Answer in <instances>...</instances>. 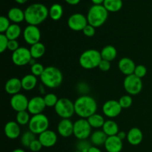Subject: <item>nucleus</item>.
<instances>
[{
  "instance_id": "3",
  "label": "nucleus",
  "mask_w": 152,
  "mask_h": 152,
  "mask_svg": "<svg viewBox=\"0 0 152 152\" xmlns=\"http://www.w3.org/2000/svg\"><path fill=\"white\" fill-rule=\"evenodd\" d=\"M42 83L49 88H56L62 84L63 75L59 68L53 66H48L45 68L44 72L40 77Z\"/></svg>"
},
{
  "instance_id": "23",
  "label": "nucleus",
  "mask_w": 152,
  "mask_h": 152,
  "mask_svg": "<svg viewBox=\"0 0 152 152\" xmlns=\"http://www.w3.org/2000/svg\"><path fill=\"white\" fill-rule=\"evenodd\" d=\"M7 17L10 22L19 24L25 20V10H22L19 7H12L8 10Z\"/></svg>"
},
{
  "instance_id": "41",
  "label": "nucleus",
  "mask_w": 152,
  "mask_h": 152,
  "mask_svg": "<svg viewBox=\"0 0 152 152\" xmlns=\"http://www.w3.org/2000/svg\"><path fill=\"white\" fill-rule=\"evenodd\" d=\"M9 39L4 34H0V53H4L7 49Z\"/></svg>"
},
{
  "instance_id": "32",
  "label": "nucleus",
  "mask_w": 152,
  "mask_h": 152,
  "mask_svg": "<svg viewBox=\"0 0 152 152\" xmlns=\"http://www.w3.org/2000/svg\"><path fill=\"white\" fill-rule=\"evenodd\" d=\"M87 120L88 121L90 126H91V128L97 129L102 128V126H103L104 123L105 122L104 117L101 114H96V113H95L93 115L89 117Z\"/></svg>"
},
{
  "instance_id": "8",
  "label": "nucleus",
  "mask_w": 152,
  "mask_h": 152,
  "mask_svg": "<svg viewBox=\"0 0 152 152\" xmlns=\"http://www.w3.org/2000/svg\"><path fill=\"white\" fill-rule=\"evenodd\" d=\"M91 129L87 119L80 118L74 123V135L79 140H87L91 137Z\"/></svg>"
},
{
  "instance_id": "27",
  "label": "nucleus",
  "mask_w": 152,
  "mask_h": 152,
  "mask_svg": "<svg viewBox=\"0 0 152 152\" xmlns=\"http://www.w3.org/2000/svg\"><path fill=\"white\" fill-rule=\"evenodd\" d=\"M102 129L108 137L116 136L119 133L118 125L115 121L112 120H106Z\"/></svg>"
},
{
  "instance_id": "36",
  "label": "nucleus",
  "mask_w": 152,
  "mask_h": 152,
  "mask_svg": "<svg viewBox=\"0 0 152 152\" xmlns=\"http://www.w3.org/2000/svg\"><path fill=\"white\" fill-rule=\"evenodd\" d=\"M119 103L120 105H121L122 108H129L132 106V102H133V100H132V97L131 95L129 94H126V95H123L119 99Z\"/></svg>"
},
{
  "instance_id": "48",
  "label": "nucleus",
  "mask_w": 152,
  "mask_h": 152,
  "mask_svg": "<svg viewBox=\"0 0 152 152\" xmlns=\"http://www.w3.org/2000/svg\"><path fill=\"white\" fill-rule=\"evenodd\" d=\"M88 152H102V151H101L98 147L94 146V145H92V146L91 147L90 149H89Z\"/></svg>"
},
{
  "instance_id": "5",
  "label": "nucleus",
  "mask_w": 152,
  "mask_h": 152,
  "mask_svg": "<svg viewBox=\"0 0 152 152\" xmlns=\"http://www.w3.org/2000/svg\"><path fill=\"white\" fill-rule=\"evenodd\" d=\"M102 59L101 53L99 50L88 49L82 53L79 59V62L82 68L90 70L98 68Z\"/></svg>"
},
{
  "instance_id": "30",
  "label": "nucleus",
  "mask_w": 152,
  "mask_h": 152,
  "mask_svg": "<svg viewBox=\"0 0 152 152\" xmlns=\"http://www.w3.org/2000/svg\"><path fill=\"white\" fill-rule=\"evenodd\" d=\"M45 46L43 43L38 42L37 44H34L31 45V48H30V51H31V56L32 58L34 59H39V58L42 57L44 56L45 53Z\"/></svg>"
},
{
  "instance_id": "18",
  "label": "nucleus",
  "mask_w": 152,
  "mask_h": 152,
  "mask_svg": "<svg viewBox=\"0 0 152 152\" xmlns=\"http://www.w3.org/2000/svg\"><path fill=\"white\" fill-rule=\"evenodd\" d=\"M137 65L132 59L129 57H123L118 62V68L120 72L124 75L129 76L134 74Z\"/></svg>"
},
{
  "instance_id": "29",
  "label": "nucleus",
  "mask_w": 152,
  "mask_h": 152,
  "mask_svg": "<svg viewBox=\"0 0 152 152\" xmlns=\"http://www.w3.org/2000/svg\"><path fill=\"white\" fill-rule=\"evenodd\" d=\"M63 7L60 4L55 3L49 8V17L53 21H58L62 17Z\"/></svg>"
},
{
  "instance_id": "4",
  "label": "nucleus",
  "mask_w": 152,
  "mask_h": 152,
  "mask_svg": "<svg viewBox=\"0 0 152 152\" xmlns=\"http://www.w3.org/2000/svg\"><path fill=\"white\" fill-rule=\"evenodd\" d=\"M108 17V11L102 4L96 5L94 4L90 7L87 14L88 22L89 25L94 28L102 26Z\"/></svg>"
},
{
  "instance_id": "1",
  "label": "nucleus",
  "mask_w": 152,
  "mask_h": 152,
  "mask_svg": "<svg viewBox=\"0 0 152 152\" xmlns=\"http://www.w3.org/2000/svg\"><path fill=\"white\" fill-rule=\"evenodd\" d=\"M49 16V9L41 3L31 4L25 10V21L31 25H39Z\"/></svg>"
},
{
  "instance_id": "28",
  "label": "nucleus",
  "mask_w": 152,
  "mask_h": 152,
  "mask_svg": "<svg viewBox=\"0 0 152 152\" xmlns=\"http://www.w3.org/2000/svg\"><path fill=\"white\" fill-rule=\"evenodd\" d=\"M102 5L108 12L116 13L121 10L123 2V0H105Z\"/></svg>"
},
{
  "instance_id": "10",
  "label": "nucleus",
  "mask_w": 152,
  "mask_h": 152,
  "mask_svg": "<svg viewBox=\"0 0 152 152\" xmlns=\"http://www.w3.org/2000/svg\"><path fill=\"white\" fill-rule=\"evenodd\" d=\"M11 59L15 65L21 67L30 64L33 58L30 49L25 47H19L17 50L12 53Z\"/></svg>"
},
{
  "instance_id": "26",
  "label": "nucleus",
  "mask_w": 152,
  "mask_h": 152,
  "mask_svg": "<svg viewBox=\"0 0 152 152\" xmlns=\"http://www.w3.org/2000/svg\"><path fill=\"white\" fill-rule=\"evenodd\" d=\"M100 53L102 59H105L108 62H111V61L114 60L117 57V50L114 46L108 45H105L102 49Z\"/></svg>"
},
{
  "instance_id": "43",
  "label": "nucleus",
  "mask_w": 152,
  "mask_h": 152,
  "mask_svg": "<svg viewBox=\"0 0 152 152\" xmlns=\"http://www.w3.org/2000/svg\"><path fill=\"white\" fill-rule=\"evenodd\" d=\"M42 147L43 146H42V145L41 142H40V141L38 139H36L35 140L33 141L32 143L30 145L29 148L31 151L38 152L42 149Z\"/></svg>"
},
{
  "instance_id": "22",
  "label": "nucleus",
  "mask_w": 152,
  "mask_h": 152,
  "mask_svg": "<svg viewBox=\"0 0 152 152\" xmlns=\"http://www.w3.org/2000/svg\"><path fill=\"white\" fill-rule=\"evenodd\" d=\"M143 134L138 128H132L127 133V140L132 145H138L142 142Z\"/></svg>"
},
{
  "instance_id": "37",
  "label": "nucleus",
  "mask_w": 152,
  "mask_h": 152,
  "mask_svg": "<svg viewBox=\"0 0 152 152\" xmlns=\"http://www.w3.org/2000/svg\"><path fill=\"white\" fill-rule=\"evenodd\" d=\"M91 146V142L88 141L87 140H79V142L77 143V151L80 152H88Z\"/></svg>"
},
{
  "instance_id": "11",
  "label": "nucleus",
  "mask_w": 152,
  "mask_h": 152,
  "mask_svg": "<svg viewBox=\"0 0 152 152\" xmlns=\"http://www.w3.org/2000/svg\"><path fill=\"white\" fill-rule=\"evenodd\" d=\"M88 24L87 16L80 13H74L68 19V28L74 31H83Z\"/></svg>"
},
{
  "instance_id": "25",
  "label": "nucleus",
  "mask_w": 152,
  "mask_h": 152,
  "mask_svg": "<svg viewBox=\"0 0 152 152\" xmlns=\"http://www.w3.org/2000/svg\"><path fill=\"white\" fill-rule=\"evenodd\" d=\"M21 82H22V89L29 91H31L35 88L38 80H37V77L36 76L31 74L24 76L22 78V80H21Z\"/></svg>"
},
{
  "instance_id": "9",
  "label": "nucleus",
  "mask_w": 152,
  "mask_h": 152,
  "mask_svg": "<svg viewBox=\"0 0 152 152\" xmlns=\"http://www.w3.org/2000/svg\"><path fill=\"white\" fill-rule=\"evenodd\" d=\"M123 86L126 91L131 96H134L141 92L142 89V79L139 78L134 74L126 76L123 81Z\"/></svg>"
},
{
  "instance_id": "40",
  "label": "nucleus",
  "mask_w": 152,
  "mask_h": 152,
  "mask_svg": "<svg viewBox=\"0 0 152 152\" xmlns=\"http://www.w3.org/2000/svg\"><path fill=\"white\" fill-rule=\"evenodd\" d=\"M147 74V68L146 67L144 66L143 65H137L136 68H135L134 72V74L135 76H137L139 78L142 79Z\"/></svg>"
},
{
  "instance_id": "7",
  "label": "nucleus",
  "mask_w": 152,
  "mask_h": 152,
  "mask_svg": "<svg viewBox=\"0 0 152 152\" xmlns=\"http://www.w3.org/2000/svg\"><path fill=\"white\" fill-rule=\"evenodd\" d=\"M54 109L56 114L62 119H69L75 114L74 102L68 98L59 99Z\"/></svg>"
},
{
  "instance_id": "52",
  "label": "nucleus",
  "mask_w": 152,
  "mask_h": 152,
  "mask_svg": "<svg viewBox=\"0 0 152 152\" xmlns=\"http://www.w3.org/2000/svg\"><path fill=\"white\" fill-rule=\"evenodd\" d=\"M74 152H80V151H75Z\"/></svg>"
},
{
  "instance_id": "49",
  "label": "nucleus",
  "mask_w": 152,
  "mask_h": 152,
  "mask_svg": "<svg viewBox=\"0 0 152 152\" xmlns=\"http://www.w3.org/2000/svg\"><path fill=\"white\" fill-rule=\"evenodd\" d=\"M104 1H105V0H91L93 4H96V5H101V4H103Z\"/></svg>"
},
{
  "instance_id": "13",
  "label": "nucleus",
  "mask_w": 152,
  "mask_h": 152,
  "mask_svg": "<svg viewBox=\"0 0 152 152\" xmlns=\"http://www.w3.org/2000/svg\"><path fill=\"white\" fill-rule=\"evenodd\" d=\"M102 109L105 116L108 118H114L120 115L123 108L119 103V101L110 99L103 104Z\"/></svg>"
},
{
  "instance_id": "31",
  "label": "nucleus",
  "mask_w": 152,
  "mask_h": 152,
  "mask_svg": "<svg viewBox=\"0 0 152 152\" xmlns=\"http://www.w3.org/2000/svg\"><path fill=\"white\" fill-rule=\"evenodd\" d=\"M9 40H16L22 34V29L19 24H11L4 34Z\"/></svg>"
},
{
  "instance_id": "15",
  "label": "nucleus",
  "mask_w": 152,
  "mask_h": 152,
  "mask_svg": "<svg viewBox=\"0 0 152 152\" xmlns=\"http://www.w3.org/2000/svg\"><path fill=\"white\" fill-rule=\"evenodd\" d=\"M45 107L46 105L45 103L44 98L39 96H37L31 98L29 100L28 111L33 115L42 114V111H44Z\"/></svg>"
},
{
  "instance_id": "46",
  "label": "nucleus",
  "mask_w": 152,
  "mask_h": 152,
  "mask_svg": "<svg viewBox=\"0 0 152 152\" xmlns=\"http://www.w3.org/2000/svg\"><path fill=\"white\" fill-rule=\"evenodd\" d=\"M117 136L121 140H123L125 139H127V133H126L125 132H123V131L119 132V133L117 134Z\"/></svg>"
},
{
  "instance_id": "24",
  "label": "nucleus",
  "mask_w": 152,
  "mask_h": 152,
  "mask_svg": "<svg viewBox=\"0 0 152 152\" xmlns=\"http://www.w3.org/2000/svg\"><path fill=\"white\" fill-rule=\"evenodd\" d=\"M107 138H108V136L105 134L103 131L96 130L94 132H93L91 135L90 142L94 146H101V145H105Z\"/></svg>"
},
{
  "instance_id": "38",
  "label": "nucleus",
  "mask_w": 152,
  "mask_h": 152,
  "mask_svg": "<svg viewBox=\"0 0 152 152\" xmlns=\"http://www.w3.org/2000/svg\"><path fill=\"white\" fill-rule=\"evenodd\" d=\"M44 66L42 65L41 63H39V62H36L34 65H31V74L33 75L36 76V77H41V75L42 74V73L44 72L45 71Z\"/></svg>"
},
{
  "instance_id": "51",
  "label": "nucleus",
  "mask_w": 152,
  "mask_h": 152,
  "mask_svg": "<svg viewBox=\"0 0 152 152\" xmlns=\"http://www.w3.org/2000/svg\"><path fill=\"white\" fill-rule=\"evenodd\" d=\"M12 152H25V151L22 148H16V149L13 150Z\"/></svg>"
},
{
  "instance_id": "20",
  "label": "nucleus",
  "mask_w": 152,
  "mask_h": 152,
  "mask_svg": "<svg viewBox=\"0 0 152 152\" xmlns=\"http://www.w3.org/2000/svg\"><path fill=\"white\" fill-rule=\"evenodd\" d=\"M104 146L108 152H120L123 147V140H121L117 135L108 137Z\"/></svg>"
},
{
  "instance_id": "19",
  "label": "nucleus",
  "mask_w": 152,
  "mask_h": 152,
  "mask_svg": "<svg viewBox=\"0 0 152 152\" xmlns=\"http://www.w3.org/2000/svg\"><path fill=\"white\" fill-rule=\"evenodd\" d=\"M4 132L8 139H17L21 134L20 126L16 121H9L4 126Z\"/></svg>"
},
{
  "instance_id": "12",
  "label": "nucleus",
  "mask_w": 152,
  "mask_h": 152,
  "mask_svg": "<svg viewBox=\"0 0 152 152\" xmlns=\"http://www.w3.org/2000/svg\"><path fill=\"white\" fill-rule=\"evenodd\" d=\"M23 37L25 42L31 46L40 42L41 31L37 25H28L24 29Z\"/></svg>"
},
{
  "instance_id": "34",
  "label": "nucleus",
  "mask_w": 152,
  "mask_h": 152,
  "mask_svg": "<svg viewBox=\"0 0 152 152\" xmlns=\"http://www.w3.org/2000/svg\"><path fill=\"white\" fill-rule=\"evenodd\" d=\"M37 139L36 138V134L31 132V131L25 132L21 137V144L22 146L29 148L30 145L32 143L33 141H34Z\"/></svg>"
},
{
  "instance_id": "42",
  "label": "nucleus",
  "mask_w": 152,
  "mask_h": 152,
  "mask_svg": "<svg viewBox=\"0 0 152 152\" xmlns=\"http://www.w3.org/2000/svg\"><path fill=\"white\" fill-rule=\"evenodd\" d=\"M96 28H94L92 25L88 24L86 26V28L83 29V32L84 34V35L87 37H92L94 36L95 33H96Z\"/></svg>"
},
{
  "instance_id": "6",
  "label": "nucleus",
  "mask_w": 152,
  "mask_h": 152,
  "mask_svg": "<svg viewBox=\"0 0 152 152\" xmlns=\"http://www.w3.org/2000/svg\"><path fill=\"white\" fill-rule=\"evenodd\" d=\"M49 120L44 114H39L33 115L31 120L28 123L29 131L35 134L36 135H39L42 132L48 129Z\"/></svg>"
},
{
  "instance_id": "21",
  "label": "nucleus",
  "mask_w": 152,
  "mask_h": 152,
  "mask_svg": "<svg viewBox=\"0 0 152 152\" xmlns=\"http://www.w3.org/2000/svg\"><path fill=\"white\" fill-rule=\"evenodd\" d=\"M22 88V82H21V80H19L17 77H12L9 79L6 82L5 86H4L5 91L12 96L19 94Z\"/></svg>"
},
{
  "instance_id": "33",
  "label": "nucleus",
  "mask_w": 152,
  "mask_h": 152,
  "mask_svg": "<svg viewBox=\"0 0 152 152\" xmlns=\"http://www.w3.org/2000/svg\"><path fill=\"white\" fill-rule=\"evenodd\" d=\"M30 113L28 111H22L17 112L16 115V122L19 126L28 125L31 117H30Z\"/></svg>"
},
{
  "instance_id": "16",
  "label": "nucleus",
  "mask_w": 152,
  "mask_h": 152,
  "mask_svg": "<svg viewBox=\"0 0 152 152\" xmlns=\"http://www.w3.org/2000/svg\"><path fill=\"white\" fill-rule=\"evenodd\" d=\"M57 139V134L53 131L49 129L40 134L38 137L42 146L45 148H50L56 145Z\"/></svg>"
},
{
  "instance_id": "17",
  "label": "nucleus",
  "mask_w": 152,
  "mask_h": 152,
  "mask_svg": "<svg viewBox=\"0 0 152 152\" xmlns=\"http://www.w3.org/2000/svg\"><path fill=\"white\" fill-rule=\"evenodd\" d=\"M57 132L62 137H69L74 134V123L70 119H62L58 123Z\"/></svg>"
},
{
  "instance_id": "44",
  "label": "nucleus",
  "mask_w": 152,
  "mask_h": 152,
  "mask_svg": "<svg viewBox=\"0 0 152 152\" xmlns=\"http://www.w3.org/2000/svg\"><path fill=\"white\" fill-rule=\"evenodd\" d=\"M98 68L100 71H103V72H107L111 68V62H108L105 59H102Z\"/></svg>"
},
{
  "instance_id": "35",
  "label": "nucleus",
  "mask_w": 152,
  "mask_h": 152,
  "mask_svg": "<svg viewBox=\"0 0 152 152\" xmlns=\"http://www.w3.org/2000/svg\"><path fill=\"white\" fill-rule=\"evenodd\" d=\"M43 98H44V101L46 105V107H49V108L56 106V103H57L58 100H59L57 96L53 93L46 94Z\"/></svg>"
},
{
  "instance_id": "47",
  "label": "nucleus",
  "mask_w": 152,
  "mask_h": 152,
  "mask_svg": "<svg viewBox=\"0 0 152 152\" xmlns=\"http://www.w3.org/2000/svg\"><path fill=\"white\" fill-rule=\"evenodd\" d=\"M65 1L68 4H71V5H77V4H78L80 2L81 0H65Z\"/></svg>"
},
{
  "instance_id": "2",
  "label": "nucleus",
  "mask_w": 152,
  "mask_h": 152,
  "mask_svg": "<svg viewBox=\"0 0 152 152\" xmlns=\"http://www.w3.org/2000/svg\"><path fill=\"white\" fill-rule=\"evenodd\" d=\"M75 114L80 118L88 119L97 111V103L89 95H82L74 102Z\"/></svg>"
},
{
  "instance_id": "14",
  "label": "nucleus",
  "mask_w": 152,
  "mask_h": 152,
  "mask_svg": "<svg viewBox=\"0 0 152 152\" xmlns=\"http://www.w3.org/2000/svg\"><path fill=\"white\" fill-rule=\"evenodd\" d=\"M29 99L22 94H17L11 96L10 104L11 108L16 112L22 111H28Z\"/></svg>"
},
{
  "instance_id": "50",
  "label": "nucleus",
  "mask_w": 152,
  "mask_h": 152,
  "mask_svg": "<svg viewBox=\"0 0 152 152\" xmlns=\"http://www.w3.org/2000/svg\"><path fill=\"white\" fill-rule=\"evenodd\" d=\"M14 1H16V2H17L18 4H25V3H26L28 0H14Z\"/></svg>"
},
{
  "instance_id": "39",
  "label": "nucleus",
  "mask_w": 152,
  "mask_h": 152,
  "mask_svg": "<svg viewBox=\"0 0 152 152\" xmlns=\"http://www.w3.org/2000/svg\"><path fill=\"white\" fill-rule=\"evenodd\" d=\"M10 25L11 24L8 17H6L4 16H0V33L1 34H5Z\"/></svg>"
},
{
  "instance_id": "45",
  "label": "nucleus",
  "mask_w": 152,
  "mask_h": 152,
  "mask_svg": "<svg viewBox=\"0 0 152 152\" xmlns=\"http://www.w3.org/2000/svg\"><path fill=\"white\" fill-rule=\"evenodd\" d=\"M19 48V44L17 40H9L7 49L12 52H14Z\"/></svg>"
}]
</instances>
